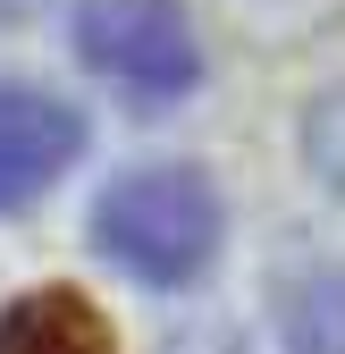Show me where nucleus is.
<instances>
[{"label":"nucleus","instance_id":"obj_1","mask_svg":"<svg viewBox=\"0 0 345 354\" xmlns=\"http://www.w3.org/2000/svg\"><path fill=\"white\" fill-rule=\"evenodd\" d=\"M228 211L202 169H126L93 203V245L144 287H194L219 261Z\"/></svg>","mask_w":345,"mask_h":354},{"label":"nucleus","instance_id":"obj_2","mask_svg":"<svg viewBox=\"0 0 345 354\" xmlns=\"http://www.w3.org/2000/svg\"><path fill=\"white\" fill-rule=\"evenodd\" d=\"M76 51H84V68L101 84H118L144 110H160V102L202 84V42H194L186 0H84Z\"/></svg>","mask_w":345,"mask_h":354},{"label":"nucleus","instance_id":"obj_3","mask_svg":"<svg viewBox=\"0 0 345 354\" xmlns=\"http://www.w3.org/2000/svg\"><path fill=\"white\" fill-rule=\"evenodd\" d=\"M84 152V110L42 93V84L0 76V219L42 203Z\"/></svg>","mask_w":345,"mask_h":354},{"label":"nucleus","instance_id":"obj_4","mask_svg":"<svg viewBox=\"0 0 345 354\" xmlns=\"http://www.w3.org/2000/svg\"><path fill=\"white\" fill-rule=\"evenodd\" d=\"M0 354H118V337L76 287H42L0 313Z\"/></svg>","mask_w":345,"mask_h":354},{"label":"nucleus","instance_id":"obj_5","mask_svg":"<svg viewBox=\"0 0 345 354\" xmlns=\"http://www.w3.org/2000/svg\"><path fill=\"white\" fill-rule=\"evenodd\" d=\"M286 354H345V270H304L278 295Z\"/></svg>","mask_w":345,"mask_h":354},{"label":"nucleus","instance_id":"obj_6","mask_svg":"<svg viewBox=\"0 0 345 354\" xmlns=\"http://www.w3.org/2000/svg\"><path fill=\"white\" fill-rule=\"evenodd\" d=\"M312 160H320V169L337 177V186H345V93L312 110Z\"/></svg>","mask_w":345,"mask_h":354}]
</instances>
